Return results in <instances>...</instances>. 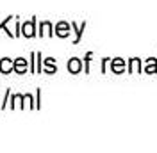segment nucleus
I'll return each mask as SVG.
<instances>
[{
  "label": "nucleus",
  "instance_id": "obj_1",
  "mask_svg": "<svg viewBox=\"0 0 157 153\" xmlns=\"http://www.w3.org/2000/svg\"><path fill=\"white\" fill-rule=\"evenodd\" d=\"M34 23H36V20H30L29 23H25V25L21 27V29H23L21 34L27 36V38H32V36H34Z\"/></svg>",
  "mask_w": 157,
  "mask_h": 153
},
{
  "label": "nucleus",
  "instance_id": "obj_2",
  "mask_svg": "<svg viewBox=\"0 0 157 153\" xmlns=\"http://www.w3.org/2000/svg\"><path fill=\"white\" fill-rule=\"evenodd\" d=\"M13 69H14V71H18V73H25V71H27V61H25V59H21V57L16 59Z\"/></svg>",
  "mask_w": 157,
  "mask_h": 153
},
{
  "label": "nucleus",
  "instance_id": "obj_3",
  "mask_svg": "<svg viewBox=\"0 0 157 153\" xmlns=\"http://www.w3.org/2000/svg\"><path fill=\"white\" fill-rule=\"evenodd\" d=\"M13 68H14V62H11V59L6 57V59L0 61V71H2V73H9Z\"/></svg>",
  "mask_w": 157,
  "mask_h": 153
},
{
  "label": "nucleus",
  "instance_id": "obj_4",
  "mask_svg": "<svg viewBox=\"0 0 157 153\" xmlns=\"http://www.w3.org/2000/svg\"><path fill=\"white\" fill-rule=\"evenodd\" d=\"M70 34V27L64 23V21H61L57 25V36H61V38H66Z\"/></svg>",
  "mask_w": 157,
  "mask_h": 153
},
{
  "label": "nucleus",
  "instance_id": "obj_5",
  "mask_svg": "<svg viewBox=\"0 0 157 153\" xmlns=\"http://www.w3.org/2000/svg\"><path fill=\"white\" fill-rule=\"evenodd\" d=\"M68 69L71 73H78V71H80V61H78V59H71L68 62Z\"/></svg>",
  "mask_w": 157,
  "mask_h": 153
},
{
  "label": "nucleus",
  "instance_id": "obj_6",
  "mask_svg": "<svg viewBox=\"0 0 157 153\" xmlns=\"http://www.w3.org/2000/svg\"><path fill=\"white\" fill-rule=\"evenodd\" d=\"M45 64H47V71H48V73L56 71V64H54V59H47V61H45Z\"/></svg>",
  "mask_w": 157,
  "mask_h": 153
},
{
  "label": "nucleus",
  "instance_id": "obj_7",
  "mask_svg": "<svg viewBox=\"0 0 157 153\" xmlns=\"http://www.w3.org/2000/svg\"><path fill=\"white\" fill-rule=\"evenodd\" d=\"M113 69H114V71H121V69H123V62H121V59H116V61L113 62Z\"/></svg>",
  "mask_w": 157,
  "mask_h": 153
},
{
  "label": "nucleus",
  "instance_id": "obj_8",
  "mask_svg": "<svg viewBox=\"0 0 157 153\" xmlns=\"http://www.w3.org/2000/svg\"><path fill=\"white\" fill-rule=\"evenodd\" d=\"M41 30H43V34H52L50 30H52V25H50L48 21H45V23H41Z\"/></svg>",
  "mask_w": 157,
  "mask_h": 153
}]
</instances>
